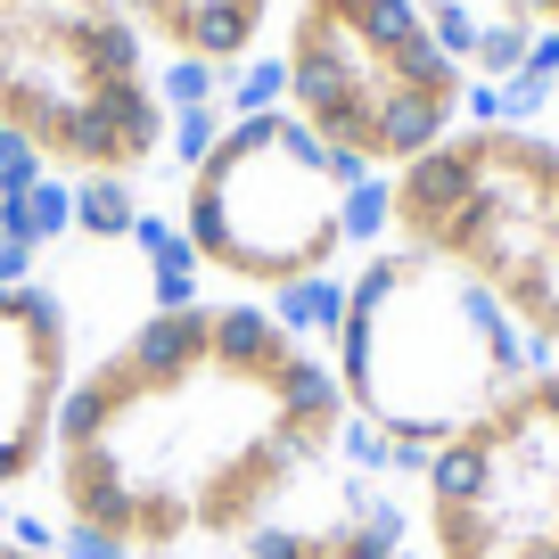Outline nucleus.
Segmentation results:
<instances>
[{
  "label": "nucleus",
  "mask_w": 559,
  "mask_h": 559,
  "mask_svg": "<svg viewBox=\"0 0 559 559\" xmlns=\"http://www.w3.org/2000/svg\"><path fill=\"white\" fill-rule=\"evenodd\" d=\"M362 469L321 321L174 280L83 354L25 519L74 559H206Z\"/></svg>",
  "instance_id": "nucleus-1"
},
{
  "label": "nucleus",
  "mask_w": 559,
  "mask_h": 559,
  "mask_svg": "<svg viewBox=\"0 0 559 559\" xmlns=\"http://www.w3.org/2000/svg\"><path fill=\"white\" fill-rule=\"evenodd\" d=\"M174 165V206L148 214V239L181 288L321 321L379 239V181H354L288 107H181Z\"/></svg>",
  "instance_id": "nucleus-2"
},
{
  "label": "nucleus",
  "mask_w": 559,
  "mask_h": 559,
  "mask_svg": "<svg viewBox=\"0 0 559 559\" xmlns=\"http://www.w3.org/2000/svg\"><path fill=\"white\" fill-rule=\"evenodd\" d=\"M321 346H330L354 444L386 477L461 437L535 362L477 288L386 239H370L362 263L337 280V297L321 305Z\"/></svg>",
  "instance_id": "nucleus-3"
},
{
  "label": "nucleus",
  "mask_w": 559,
  "mask_h": 559,
  "mask_svg": "<svg viewBox=\"0 0 559 559\" xmlns=\"http://www.w3.org/2000/svg\"><path fill=\"white\" fill-rule=\"evenodd\" d=\"M379 239L444 263L510 321L535 362H559V140L519 116L444 132L379 181Z\"/></svg>",
  "instance_id": "nucleus-4"
},
{
  "label": "nucleus",
  "mask_w": 559,
  "mask_h": 559,
  "mask_svg": "<svg viewBox=\"0 0 559 559\" xmlns=\"http://www.w3.org/2000/svg\"><path fill=\"white\" fill-rule=\"evenodd\" d=\"M280 107L346 165L386 181L469 123L477 74L453 58L419 0H297L272 50Z\"/></svg>",
  "instance_id": "nucleus-5"
},
{
  "label": "nucleus",
  "mask_w": 559,
  "mask_h": 559,
  "mask_svg": "<svg viewBox=\"0 0 559 559\" xmlns=\"http://www.w3.org/2000/svg\"><path fill=\"white\" fill-rule=\"evenodd\" d=\"M395 502L412 559H559V362H526L395 477Z\"/></svg>",
  "instance_id": "nucleus-6"
},
{
  "label": "nucleus",
  "mask_w": 559,
  "mask_h": 559,
  "mask_svg": "<svg viewBox=\"0 0 559 559\" xmlns=\"http://www.w3.org/2000/svg\"><path fill=\"white\" fill-rule=\"evenodd\" d=\"M34 255L41 247L0 239V519H25L74 370L107 337L83 321V297Z\"/></svg>",
  "instance_id": "nucleus-7"
},
{
  "label": "nucleus",
  "mask_w": 559,
  "mask_h": 559,
  "mask_svg": "<svg viewBox=\"0 0 559 559\" xmlns=\"http://www.w3.org/2000/svg\"><path fill=\"white\" fill-rule=\"evenodd\" d=\"M132 34L157 58V83L174 107H214L263 67L272 0H116Z\"/></svg>",
  "instance_id": "nucleus-8"
},
{
  "label": "nucleus",
  "mask_w": 559,
  "mask_h": 559,
  "mask_svg": "<svg viewBox=\"0 0 559 559\" xmlns=\"http://www.w3.org/2000/svg\"><path fill=\"white\" fill-rule=\"evenodd\" d=\"M206 559H412V535H403L395 477L362 469L354 486H337L330 502L263 526V535L230 543V551H206Z\"/></svg>",
  "instance_id": "nucleus-9"
},
{
  "label": "nucleus",
  "mask_w": 559,
  "mask_h": 559,
  "mask_svg": "<svg viewBox=\"0 0 559 559\" xmlns=\"http://www.w3.org/2000/svg\"><path fill=\"white\" fill-rule=\"evenodd\" d=\"M0 559H74L67 543H50L34 519H0Z\"/></svg>",
  "instance_id": "nucleus-10"
}]
</instances>
